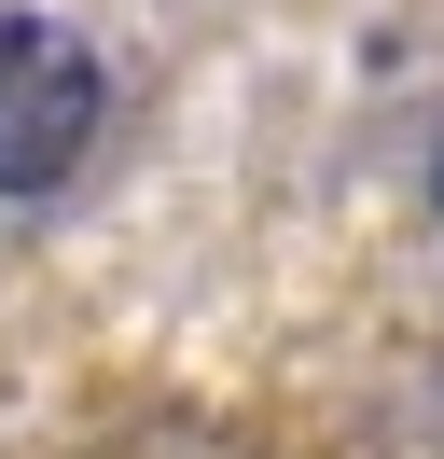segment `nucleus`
<instances>
[{"instance_id":"nucleus-1","label":"nucleus","mask_w":444,"mask_h":459,"mask_svg":"<svg viewBox=\"0 0 444 459\" xmlns=\"http://www.w3.org/2000/svg\"><path fill=\"white\" fill-rule=\"evenodd\" d=\"M98 112H111L98 42L56 14H0V195H56L98 153Z\"/></svg>"}]
</instances>
